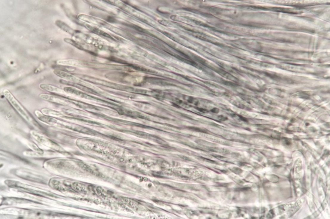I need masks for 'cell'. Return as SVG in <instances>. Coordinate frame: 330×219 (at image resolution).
<instances>
[{
  "instance_id": "cell-3",
  "label": "cell",
  "mask_w": 330,
  "mask_h": 219,
  "mask_svg": "<svg viewBox=\"0 0 330 219\" xmlns=\"http://www.w3.org/2000/svg\"><path fill=\"white\" fill-rule=\"evenodd\" d=\"M41 89L49 92L60 94H65L66 93L63 90L52 85L46 83H41L39 85Z\"/></svg>"
},
{
  "instance_id": "cell-1",
  "label": "cell",
  "mask_w": 330,
  "mask_h": 219,
  "mask_svg": "<svg viewBox=\"0 0 330 219\" xmlns=\"http://www.w3.org/2000/svg\"><path fill=\"white\" fill-rule=\"evenodd\" d=\"M3 94L11 106L24 119L28 122L36 123L34 119L9 90L6 89L4 90Z\"/></svg>"
},
{
  "instance_id": "cell-2",
  "label": "cell",
  "mask_w": 330,
  "mask_h": 219,
  "mask_svg": "<svg viewBox=\"0 0 330 219\" xmlns=\"http://www.w3.org/2000/svg\"><path fill=\"white\" fill-rule=\"evenodd\" d=\"M31 136L35 140L44 145L49 147L51 148L58 150L61 149V147L57 143L51 140L43 135L40 134L35 131L31 132Z\"/></svg>"
},
{
  "instance_id": "cell-9",
  "label": "cell",
  "mask_w": 330,
  "mask_h": 219,
  "mask_svg": "<svg viewBox=\"0 0 330 219\" xmlns=\"http://www.w3.org/2000/svg\"><path fill=\"white\" fill-rule=\"evenodd\" d=\"M218 118L220 119V120L222 121H225L227 119V118L223 116V115H220L218 116Z\"/></svg>"
},
{
  "instance_id": "cell-8",
  "label": "cell",
  "mask_w": 330,
  "mask_h": 219,
  "mask_svg": "<svg viewBox=\"0 0 330 219\" xmlns=\"http://www.w3.org/2000/svg\"><path fill=\"white\" fill-rule=\"evenodd\" d=\"M30 145L31 147H32L35 150L38 152L39 153L41 154L43 153V151L41 149L39 148L36 145H35L34 144H30Z\"/></svg>"
},
{
  "instance_id": "cell-7",
  "label": "cell",
  "mask_w": 330,
  "mask_h": 219,
  "mask_svg": "<svg viewBox=\"0 0 330 219\" xmlns=\"http://www.w3.org/2000/svg\"><path fill=\"white\" fill-rule=\"evenodd\" d=\"M121 200L125 205L132 207L136 206L137 205L136 202L128 198L122 197L121 198Z\"/></svg>"
},
{
  "instance_id": "cell-4",
  "label": "cell",
  "mask_w": 330,
  "mask_h": 219,
  "mask_svg": "<svg viewBox=\"0 0 330 219\" xmlns=\"http://www.w3.org/2000/svg\"><path fill=\"white\" fill-rule=\"evenodd\" d=\"M53 73L58 76L65 79L67 81L71 82H75L76 81V78L74 76L61 70L55 69L54 70Z\"/></svg>"
},
{
  "instance_id": "cell-6",
  "label": "cell",
  "mask_w": 330,
  "mask_h": 219,
  "mask_svg": "<svg viewBox=\"0 0 330 219\" xmlns=\"http://www.w3.org/2000/svg\"><path fill=\"white\" fill-rule=\"evenodd\" d=\"M56 25L60 28L67 33H71V29L70 27L64 22L60 20H57L55 22Z\"/></svg>"
},
{
  "instance_id": "cell-5",
  "label": "cell",
  "mask_w": 330,
  "mask_h": 219,
  "mask_svg": "<svg viewBox=\"0 0 330 219\" xmlns=\"http://www.w3.org/2000/svg\"><path fill=\"white\" fill-rule=\"evenodd\" d=\"M72 187L73 189L78 192L83 193H86L87 192L86 187L80 183H74Z\"/></svg>"
},
{
  "instance_id": "cell-10",
  "label": "cell",
  "mask_w": 330,
  "mask_h": 219,
  "mask_svg": "<svg viewBox=\"0 0 330 219\" xmlns=\"http://www.w3.org/2000/svg\"><path fill=\"white\" fill-rule=\"evenodd\" d=\"M212 112L217 113L219 112V110L217 108H214L211 110Z\"/></svg>"
}]
</instances>
